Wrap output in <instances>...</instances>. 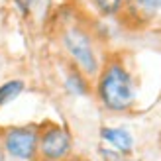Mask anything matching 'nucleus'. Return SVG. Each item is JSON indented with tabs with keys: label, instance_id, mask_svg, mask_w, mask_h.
<instances>
[{
	"label": "nucleus",
	"instance_id": "f8f14e48",
	"mask_svg": "<svg viewBox=\"0 0 161 161\" xmlns=\"http://www.w3.org/2000/svg\"><path fill=\"white\" fill-rule=\"evenodd\" d=\"M67 161H91V159H86V157H83V155H71Z\"/></svg>",
	"mask_w": 161,
	"mask_h": 161
},
{
	"label": "nucleus",
	"instance_id": "6e6552de",
	"mask_svg": "<svg viewBox=\"0 0 161 161\" xmlns=\"http://www.w3.org/2000/svg\"><path fill=\"white\" fill-rule=\"evenodd\" d=\"M92 4L102 16H116L118 12H122L126 0H92Z\"/></svg>",
	"mask_w": 161,
	"mask_h": 161
},
{
	"label": "nucleus",
	"instance_id": "20e7f679",
	"mask_svg": "<svg viewBox=\"0 0 161 161\" xmlns=\"http://www.w3.org/2000/svg\"><path fill=\"white\" fill-rule=\"evenodd\" d=\"M75 140L67 126L49 124L39 128L37 161H67L73 155Z\"/></svg>",
	"mask_w": 161,
	"mask_h": 161
},
{
	"label": "nucleus",
	"instance_id": "9d476101",
	"mask_svg": "<svg viewBox=\"0 0 161 161\" xmlns=\"http://www.w3.org/2000/svg\"><path fill=\"white\" fill-rule=\"evenodd\" d=\"M98 153H100L102 161H122V159H124L122 155L118 153V151L110 149L108 146H100V147H98Z\"/></svg>",
	"mask_w": 161,
	"mask_h": 161
},
{
	"label": "nucleus",
	"instance_id": "0eeeda50",
	"mask_svg": "<svg viewBox=\"0 0 161 161\" xmlns=\"http://www.w3.org/2000/svg\"><path fill=\"white\" fill-rule=\"evenodd\" d=\"M26 91V80L24 79H8L4 83H0V108L12 104L16 98H20V94Z\"/></svg>",
	"mask_w": 161,
	"mask_h": 161
},
{
	"label": "nucleus",
	"instance_id": "f03ea898",
	"mask_svg": "<svg viewBox=\"0 0 161 161\" xmlns=\"http://www.w3.org/2000/svg\"><path fill=\"white\" fill-rule=\"evenodd\" d=\"M61 45L65 49L71 65L86 77H96L100 71V59L91 34L79 26H71L63 31Z\"/></svg>",
	"mask_w": 161,
	"mask_h": 161
},
{
	"label": "nucleus",
	"instance_id": "4468645a",
	"mask_svg": "<svg viewBox=\"0 0 161 161\" xmlns=\"http://www.w3.org/2000/svg\"><path fill=\"white\" fill-rule=\"evenodd\" d=\"M122 161H142V159H134V157H124Z\"/></svg>",
	"mask_w": 161,
	"mask_h": 161
},
{
	"label": "nucleus",
	"instance_id": "ddd939ff",
	"mask_svg": "<svg viewBox=\"0 0 161 161\" xmlns=\"http://www.w3.org/2000/svg\"><path fill=\"white\" fill-rule=\"evenodd\" d=\"M0 161H8L6 153H4V149H2V143H0Z\"/></svg>",
	"mask_w": 161,
	"mask_h": 161
},
{
	"label": "nucleus",
	"instance_id": "f257e3e1",
	"mask_svg": "<svg viewBox=\"0 0 161 161\" xmlns=\"http://www.w3.org/2000/svg\"><path fill=\"white\" fill-rule=\"evenodd\" d=\"M96 98L108 112H128L138 98L136 79L122 61H108L96 75Z\"/></svg>",
	"mask_w": 161,
	"mask_h": 161
},
{
	"label": "nucleus",
	"instance_id": "1a4fd4ad",
	"mask_svg": "<svg viewBox=\"0 0 161 161\" xmlns=\"http://www.w3.org/2000/svg\"><path fill=\"white\" fill-rule=\"evenodd\" d=\"M130 2L138 8V10L146 12V14H157L161 12V0H130Z\"/></svg>",
	"mask_w": 161,
	"mask_h": 161
},
{
	"label": "nucleus",
	"instance_id": "7ed1b4c3",
	"mask_svg": "<svg viewBox=\"0 0 161 161\" xmlns=\"http://www.w3.org/2000/svg\"><path fill=\"white\" fill-rule=\"evenodd\" d=\"M0 143L8 161H37L39 126H10L0 132Z\"/></svg>",
	"mask_w": 161,
	"mask_h": 161
},
{
	"label": "nucleus",
	"instance_id": "423d86ee",
	"mask_svg": "<svg viewBox=\"0 0 161 161\" xmlns=\"http://www.w3.org/2000/svg\"><path fill=\"white\" fill-rule=\"evenodd\" d=\"M63 86L71 96H85L91 91V83H88V77L83 75L79 69H75L71 65L65 73V79H63Z\"/></svg>",
	"mask_w": 161,
	"mask_h": 161
},
{
	"label": "nucleus",
	"instance_id": "39448f33",
	"mask_svg": "<svg viewBox=\"0 0 161 161\" xmlns=\"http://www.w3.org/2000/svg\"><path fill=\"white\" fill-rule=\"evenodd\" d=\"M98 136L104 146L118 151L122 157H130L136 149V138L124 126H102Z\"/></svg>",
	"mask_w": 161,
	"mask_h": 161
},
{
	"label": "nucleus",
	"instance_id": "9b49d317",
	"mask_svg": "<svg viewBox=\"0 0 161 161\" xmlns=\"http://www.w3.org/2000/svg\"><path fill=\"white\" fill-rule=\"evenodd\" d=\"M14 4H16V8L20 10V14L28 16L30 10H31V6H34V0H14Z\"/></svg>",
	"mask_w": 161,
	"mask_h": 161
}]
</instances>
